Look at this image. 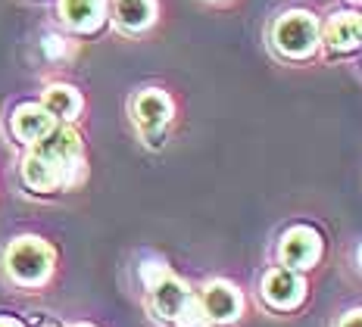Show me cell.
<instances>
[{"label":"cell","mask_w":362,"mask_h":327,"mask_svg":"<svg viewBox=\"0 0 362 327\" xmlns=\"http://www.w3.org/2000/svg\"><path fill=\"white\" fill-rule=\"evenodd\" d=\"M278 256H281L284 268L306 271V268H313V265L319 262V256H322V237L313 231V227L297 225V227H291V231L281 237Z\"/></svg>","instance_id":"3"},{"label":"cell","mask_w":362,"mask_h":327,"mask_svg":"<svg viewBox=\"0 0 362 327\" xmlns=\"http://www.w3.org/2000/svg\"><path fill=\"white\" fill-rule=\"evenodd\" d=\"M200 306L206 311L209 324H231L240 318V309H244V299H240V290L228 280H209L200 290Z\"/></svg>","instance_id":"4"},{"label":"cell","mask_w":362,"mask_h":327,"mask_svg":"<svg viewBox=\"0 0 362 327\" xmlns=\"http://www.w3.org/2000/svg\"><path fill=\"white\" fill-rule=\"evenodd\" d=\"M41 106L54 116V121H72L78 119L81 112V94L69 85H50L44 88V97H41Z\"/></svg>","instance_id":"13"},{"label":"cell","mask_w":362,"mask_h":327,"mask_svg":"<svg viewBox=\"0 0 362 327\" xmlns=\"http://www.w3.org/2000/svg\"><path fill=\"white\" fill-rule=\"evenodd\" d=\"M44 53H47V57H59V53H63V37H59V35H47V37H44Z\"/></svg>","instance_id":"16"},{"label":"cell","mask_w":362,"mask_h":327,"mask_svg":"<svg viewBox=\"0 0 362 327\" xmlns=\"http://www.w3.org/2000/svg\"><path fill=\"white\" fill-rule=\"evenodd\" d=\"M54 125H57L54 116L41 103H19L10 116V134L19 143H28V147L41 141Z\"/></svg>","instance_id":"8"},{"label":"cell","mask_w":362,"mask_h":327,"mask_svg":"<svg viewBox=\"0 0 362 327\" xmlns=\"http://www.w3.org/2000/svg\"><path fill=\"white\" fill-rule=\"evenodd\" d=\"M150 311H153V318H160V321H172L175 324V318L181 315V309H185V302L191 299V290H187L185 280H178L175 275H165L160 284L150 287Z\"/></svg>","instance_id":"7"},{"label":"cell","mask_w":362,"mask_h":327,"mask_svg":"<svg viewBox=\"0 0 362 327\" xmlns=\"http://www.w3.org/2000/svg\"><path fill=\"white\" fill-rule=\"evenodd\" d=\"M306 284L293 268H272L262 280V299L278 311H291L303 302Z\"/></svg>","instance_id":"5"},{"label":"cell","mask_w":362,"mask_h":327,"mask_svg":"<svg viewBox=\"0 0 362 327\" xmlns=\"http://www.w3.org/2000/svg\"><path fill=\"white\" fill-rule=\"evenodd\" d=\"M132 119L138 121L141 134H150V131H165L172 119V100L169 94L160 88H144L141 94H134L132 100Z\"/></svg>","instance_id":"6"},{"label":"cell","mask_w":362,"mask_h":327,"mask_svg":"<svg viewBox=\"0 0 362 327\" xmlns=\"http://www.w3.org/2000/svg\"><path fill=\"white\" fill-rule=\"evenodd\" d=\"M165 275H169V268H165L163 262H144V265H141V280H144L147 290H150L153 284H160Z\"/></svg>","instance_id":"15"},{"label":"cell","mask_w":362,"mask_h":327,"mask_svg":"<svg viewBox=\"0 0 362 327\" xmlns=\"http://www.w3.org/2000/svg\"><path fill=\"white\" fill-rule=\"evenodd\" d=\"M22 181H25V187L37 190V194H50V190L63 187V169L28 150V156L22 159Z\"/></svg>","instance_id":"11"},{"label":"cell","mask_w":362,"mask_h":327,"mask_svg":"<svg viewBox=\"0 0 362 327\" xmlns=\"http://www.w3.org/2000/svg\"><path fill=\"white\" fill-rule=\"evenodd\" d=\"M72 327H90V324H72Z\"/></svg>","instance_id":"20"},{"label":"cell","mask_w":362,"mask_h":327,"mask_svg":"<svg viewBox=\"0 0 362 327\" xmlns=\"http://www.w3.org/2000/svg\"><path fill=\"white\" fill-rule=\"evenodd\" d=\"M272 41H275V47L281 50L284 57L303 59L309 53H315V47H319V41H322L319 22H315L313 13H303V10L284 13V16L275 22V28H272Z\"/></svg>","instance_id":"2"},{"label":"cell","mask_w":362,"mask_h":327,"mask_svg":"<svg viewBox=\"0 0 362 327\" xmlns=\"http://www.w3.org/2000/svg\"><path fill=\"white\" fill-rule=\"evenodd\" d=\"M4 275L16 287H44L54 275V246L35 234L16 237L4 249Z\"/></svg>","instance_id":"1"},{"label":"cell","mask_w":362,"mask_h":327,"mask_svg":"<svg viewBox=\"0 0 362 327\" xmlns=\"http://www.w3.org/2000/svg\"><path fill=\"white\" fill-rule=\"evenodd\" d=\"M59 19L78 35H90L107 19V0H59Z\"/></svg>","instance_id":"9"},{"label":"cell","mask_w":362,"mask_h":327,"mask_svg":"<svg viewBox=\"0 0 362 327\" xmlns=\"http://www.w3.org/2000/svg\"><path fill=\"white\" fill-rule=\"evenodd\" d=\"M153 19H156L153 0H112V22L119 25V32L138 35L153 25Z\"/></svg>","instance_id":"10"},{"label":"cell","mask_w":362,"mask_h":327,"mask_svg":"<svg viewBox=\"0 0 362 327\" xmlns=\"http://www.w3.org/2000/svg\"><path fill=\"white\" fill-rule=\"evenodd\" d=\"M0 327H25L19 318H10V315H0Z\"/></svg>","instance_id":"18"},{"label":"cell","mask_w":362,"mask_h":327,"mask_svg":"<svg viewBox=\"0 0 362 327\" xmlns=\"http://www.w3.org/2000/svg\"><path fill=\"white\" fill-rule=\"evenodd\" d=\"M353 4H362V0H353Z\"/></svg>","instance_id":"21"},{"label":"cell","mask_w":362,"mask_h":327,"mask_svg":"<svg viewBox=\"0 0 362 327\" xmlns=\"http://www.w3.org/2000/svg\"><path fill=\"white\" fill-rule=\"evenodd\" d=\"M325 41L337 53L356 50L362 44V16H356V13H334L325 25Z\"/></svg>","instance_id":"12"},{"label":"cell","mask_w":362,"mask_h":327,"mask_svg":"<svg viewBox=\"0 0 362 327\" xmlns=\"http://www.w3.org/2000/svg\"><path fill=\"white\" fill-rule=\"evenodd\" d=\"M337 327H362V309L346 311V315L341 318V324H337Z\"/></svg>","instance_id":"17"},{"label":"cell","mask_w":362,"mask_h":327,"mask_svg":"<svg viewBox=\"0 0 362 327\" xmlns=\"http://www.w3.org/2000/svg\"><path fill=\"white\" fill-rule=\"evenodd\" d=\"M356 258H359V265H362V246H359V253H356Z\"/></svg>","instance_id":"19"},{"label":"cell","mask_w":362,"mask_h":327,"mask_svg":"<svg viewBox=\"0 0 362 327\" xmlns=\"http://www.w3.org/2000/svg\"><path fill=\"white\" fill-rule=\"evenodd\" d=\"M175 327H209V318L206 311H203L200 299L191 293V299L185 302V309H181V315L175 318Z\"/></svg>","instance_id":"14"}]
</instances>
